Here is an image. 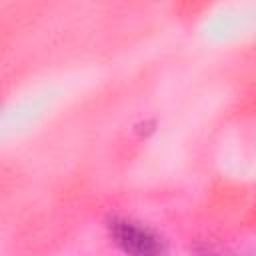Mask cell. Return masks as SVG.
Masks as SVG:
<instances>
[{"label": "cell", "mask_w": 256, "mask_h": 256, "mask_svg": "<svg viewBox=\"0 0 256 256\" xmlns=\"http://www.w3.org/2000/svg\"><path fill=\"white\" fill-rule=\"evenodd\" d=\"M108 232H110L112 242L128 254L150 256V254H160L164 250L158 234H154L150 228L138 222H132L128 218H118V216L110 218Z\"/></svg>", "instance_id": "cell-1"}]
</instances>
